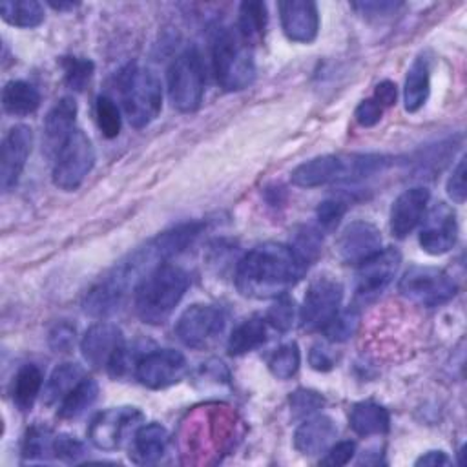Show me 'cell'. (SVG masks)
Returning <instances> with one entry per match:
<instances>
[{"instance_id":"obj_1","label":"cell","mask_w":467,"mask_h":467,"mask_svg":"<svg viewBox=\"0 0 467 467\" xmlns=\"http://www.w3.org/2000/svg\"><path fill=\"white\" fill-rule=\"evenodd\" d=\"M201 230L202 223H182L137 248L88 290L82 303L84 312L93 317H106L117 312L124 303L130 288L135 290L140 279L155 266L186 250L197 239Z\"/></svg>"},{"instance_id":"obj_2","label":"cell","mask_w":467,"mask_h":467,"mask_svg":"<svg viewBox=\"0 0 467 467\" xmlns=\"http://www.w3.org/2000/svg\"><path fill=\"white\" fill-rule=\"evenodd\" d=\"M305 268L288 244L263 243L237 263L235 286L244 297L275 299L301 279Z\"/></svg>"},{"instance_id":"obj_3","label":"cell","mask_w":467,"mask_h":467,"mask_svg":"<svg viewBox=\"0 0 467 467\" xmlns=\"http://www.w3.org/2000/svg\"><path fill=\"white\" fill-rule=\"evenodd\" d=\"M188 274L170 263L155 266L135 286L137 316L148 325H162L188 288Z\"/></svg>"},{"instance_id":"obj_4","label":"cell","mask_w":467,"mask_h":467,"mask_svg":"<svg viewBox=\"0 0 467 467\" xmlns=\"http://www.w3.org/2000/svg\"><path fill=\"white\" fill-rule=\"evenodd\" d=\"M389 159L378 153L321 155L301 162L290 175L292 184L299 188H317L337 181H354L381 171Z\"/></svg>"},{"instance_id":"obj_5","label":"cell","mask_w":467,"mask_h":467,"mask_svg":"<svg viewBox=\"0 0 467 467\" xmlns=\"http://www.w3.org/2000/svg\"><path fill=\"white\" fill-rule=\"evenodd\" d=\"M212 64L215 78L224 91H241L254 82L255 64L250 44L230 27L215 31L212 40Z\"/></svg>"},{"instance_id":"obj_6","label":"cell","mask_w":467,"mask_h":467,"mask_svg":"<svg viewBox=\"0 0 467 467\" xmlns=\"http://www.w3.org/2000/svg\"><path fill=\"white\" fill-rule=\"evenodd\" d=\"M120 97L128 122L144 128L155 120L162 108V89L159 77L140 66H130L120 75Z\"/></svg>"},{"instance_id":"obj_7","label":"cell","mask_w":467,"mask_h":467,"mask_svg":"<svg viewBox=\"0 0 467 467\" xmlns=\"http://www.w3.org/2000/svg\"><path fill=\"white\" fill-rule=\"evenodd\" d=\"M204 64L195 47L182 51L168 67V93L173 108L195 111L204 97Z\"/></svg>"},{"instance_id":"obj_8","label":"cell","mask_w":467,"mask_h":467,"mask_svg":"<svg viewBox=\"0 0 467 467\" xmlns=\"http://www.w3.org/2000/svg\"><path fill=\"white\" fill-rule=\"evenodd\" d=\"M95 164V150L82 130H73L57 150L53 182L64 192L77 190Z\"/></svg>"},{"instance_id":"obj_9","label":"cell","mask_w":467,"mask_h":467,"mask_svg":"<svg viewBox=\"0 0 467 467\" xmlns=\"http://www.w3.org/2000/svg\"><path fill=\"white\" fill-rule=\"evenodd\" d=\"M400 294L420 306H440L456 296L454 279L434 266H410L398 285Z\"/></svg>"},{"instance_id":"obj_10","label":"cell","mask_w":467,"mask_h":467,"mask_svg":"<svg viewBox=\"0 0 467 467\" xmlns=\"http://www.w3.org/2000/svg\"><path fill=\"white\" fill-rule=\"evenodd\" d=\"M343 301V286L330 275H321L310 283L299 319L306 330H321L337 312Z\"/></svg>"},{"instance_id":"obj_11","label":"cell","mask_w":467,"mask_h":467,"mask_svg":"<svg viewBox=\"0 0 467 467\" xmlns=\"http://www.w3.org/2000/svg\"><path fill=\"white\" fill-rule=\"evenodd\" d=\"M224 327V314L213 305L195 303L188 306L175 325L179 341L190 348H202L213 341Z\"/></svg>"},{"instance_id":"obj_12","label":"cell","mask_w":467,"mask_h":467,"mask_svg":"<svg viewBox=\"0 0 467 467\" xmlns=\"http://www.w3.org/2000/svg\"><path fill=\"white\" fill-rule=\"evenodd\" d=\"M186 374V358L173 348H159L146 352L135 365L137 379L153 390L171 387Z\"/></svg>"},{"instance_id":"obj_13","label":"cell","mask_w":467,"mask_h":467,"mask_svg":"<svg viewBox=\"0 0 467 467\" xmlns=\"http://www.w3.org/2000/svg\"><path fill=\"white\" fill-rule=\"evenodd\" d=\"M142 412L137 407H111L99 412L88 429L89 441L100 451H115L122 445L130 429L137 427Z\"/></svg>"},{"instance_id":"obj_14","label":"cell","mask_w":467,"mask_h":467,"mask_svg":"<svg viewBox=\"0 0 467 467\" xmlns=\"http://www.w3.org/2000/svg\"><path fill=\"white\" fill-rule=\"evenodd\" d=\"M401 263V255L396 248H385L358 265L356 274V296L361 301L379 296L394 279Z\"/></svg>"},{"instance_id":"obj_15","label":"cell","mask_w":467,"mask_h":467,"mask_svg":"<svg viewBox=\"0 0 467 467\" xmlns=\"http://www.w3.org/2000/svg\"><path fill=\"white\" fill-rule=\"evenodd\" d=\"M456 237L458 221L454 210L445 202L434 204L423 219V226L420 230L421 250L429 255H441L454 246Z\"/></svg>"},{"instance_id":"obj_16","label":"cell","mask_w":467,"mask_h":467,"mask_svg":"<svg viewBox=\"0 0 467 467\" xmlns=\"http://www.w3.org/2000/svg\"><path fill=\"white\" fill-rule=\"evenodd\" d=\"M33 146V131L26 124L13 126L2 142V159H0V184L2 190H9L20 179L27 157Z\"/></svg>"},{"instance_id":"obj_17","label":"cell","mask_w":467,"mask_h":467,"mask_svg":"<svg viewBox=\"0 0 467 467\" xmlns=\"http://www.w3.org/2000/svg\"><path fill=\"white\" fill-rule=\"evenodd\" d=\"M122 347V330L117 325L106 321L91 325L80 341L84 359L95 368H108Z\"/></svg>"},{"instance_id":"obj_18","label":"cell","mask_w":467,"mask_h":467,"mask_svg":"<svg viewBox=\"0 0 467 467\" xmlns=\"http://www.w3.org/2000/svg\"><path fill=\"white\" fill-rule=\"evenodd\" d=\"M336 248L343 263L361 265L381 250V234L372 223L354 221L339 234Z\"/></svg>"},{"instance_id":"obj_19","label":"cell","mask_w":467,"mask_h":467,"mask_svg":"<svg viewBox=\"0 0 467 467\" xmlns=\"http://www.w3.org/2000/svg\"><path fill=\"white\" fill-rule=\"evenodd\" d=\"M281 27L288 40L310 44L319 31L317 5L310 0L279 2Z\"/></svg>"},{"instance_id":"obj_20","label":"cell","mask_w":467,"mask_h":467,"mask_svg":"<svg viewBox=\"0 0 467 467\" xmlns=\"http://www.w3.org/2000/svg\"><path fill=\"white\" fill-rule=\"evenodd\" d=\"M429 190L414 186L396 197L390 208V232L394 237H407L420 223L429 204Z\"/></svg>"},{"instance_id":"obj_21","label":"cell","mask_w":467,"mask_h":467,"mask_svg":"<svg viewBox=\"0 0 467 467\" xmlns=\"http://www.w3.org/2000/svg\"><path fill=\"white\" fill-rule=\"evenodd\" d=\"M337 429L328 416H314L305 420L294 432V447L306 456L323 452L336 438Z\"/></svg>"},{"instance_id":"obj_22","label":"cell","mask_w":467,"mask_h":467,"mask_svg":"<svg viewBox=\"0 0 467 467\" xmlns=\"http://www.w3.org/2000/svg\"><path fill=\"white\" fill-rule=\"evenodd\" d=\"M168 441V431L161 423H144L133 434L130 458L137 463H155L164 456Z\"/></svg>"},{"instance_id":"obj_23","label":"cell","mask_w":467,"mask_h":467,"mask_svg":"<svg viewBox=\"0 0 467 467\" xmlns=\"http://www.w3.org/2000/svg\"><path fill=\"white\" fill-rule=\"evenodd\" d=\"M75 117H77V102L71 97H62L46 115L44 131L49 146L58 150L62 142L69 137L75 130Z\"/></svg>"},{"instance_id":"obj_24","label":"cell","mask_w":467,"mask_h":467,"mask_svg":"<svg viewBox=\"0 0 467 467\" xmlns=\"http://www.w3.org/2000/svg\"><path fill=\"white\" fill-rule=\"evenodd\" d=\"M348 423L359 436L385 434L390 427V416L389 410L376 401H359L352 407Z\"/></svg>"},{"instance_id":"obj_25","label":"cell","mask_w":467,"mask_h":467,"mask_svg":"<svg viewBox=\"0 0 467 467\" xmlns=\"http://www.w3.org/2000/svg\"><path fill=\"white\" fill-rule=\"evenodd\" d=\"M431 91V67L425 57H418L407 71L403 102L409 113L418 111L429 99Z\"/></svg>"},{"instance_id":"obj_26","label":"cell","mask_w":467,"mask_h":467,"mask_svg":"<svg viewBox=\"0 0 467 467\" xmlns=\"http://www.w3.org/2000/svg\"><path fill=\"white\" fill-rule=\"evenodd\" d=\"M2 106L11 115L26 117L38 109L40 93L26 80H9L2 89Z\"/></svg>"},{"instance_id":"obj_27","label":"cell","mask_w":467,"mask_h":467,"mask_svg":"<svg viewBox=\"0 0 467 467\" xmlns=\"http://www.w3.org/2000/svg\"><path fill=\"white\" fill-rule=\"evenodd\" d=\"M266 327L268 323L261 316L244 319L241 325L234 328V332L228 337V354L243 356L261 347L266 341Z\"/></svg>"},{"instance_id":"obj_28","label":"cell","mask_w":467,"mask_h":467,"mask_svg":"<svg viewBox=\"0 0 467 467\" xmlns=\"http://www.w3.org/2000/svg\"><path fill=\"white\" fill-rule=\"evenodd\" d=\"M268 24V9L265 2H243L239 5V18H237V33L246 44L259 42L265 35Z\"/></svg>"},{"instance_id":"obj_29","label":"cell","mask_w":467,"mask_h":467,"mask_svg":"<svg viewBox=\"0 0 467 467\" xmlns=\"http://www.w3.org/2000/svg\"><path fill=\"white\" fill-rule=\"evenodd\" d=\"M42 379V370L33 363H26L18 368L13 381V401L18 410L26 412L33 407L36 396L40 394Z\"/></svg>"},{"instance_id":"obj_30","label":"cell","mask_w":467,"mask_h":467,"mask_svg":"<svg viewBox=\"0 0 467 467\" xmlns=\"http://www.w3.org/2000/svg\"><path fill=\"white\" fill-rule=\"evenodd\" d=\"M2 18L16 27H36L44 22V7L36 0H5L0 4Z\"/></svg>"},{"instance_id":"obj_31","label":"cell","mask_w":467,"mask_h":467,"mask_svg":"<svg viewBox=\"0 0 467 467\" xmlns=\"http://www.w3.org/2000/svg\"><path fill=\"white\" fill-rule=\"evenodd\" d=\"M99 394V385L91 378H82L60 401L58 416L64 420H71L80 416L95 400Z\"/></svg>"},{"instance_id":"obj_32","label":"cell","mask_w":467,"mask_h":467,"mask_svg":"<svg viewBox=\"0 0 467 467\" xmlns=\"http://www.w3.org/2000/svg\"><path fill=\"white\" fill-rule=\"evenodd\" d=\"M84 378V370L77 363H62L58 365L53 374L49 376L46 389H44V400L47 405L62 401V398Z\"/></svg>"},{"instance_id":"obj_33","label":"cell","mask_w":467,"mask_h":467,"mask_svg":"<svg viewBox=\"0 0 467 467\" xmlns=\"http://www.w3.org/2000/svg\"><path fill=\"white\" fill-rule=\"evenodd\" d=\"M294 254L301 259V263L305 266L312 265L317 255L321 254V246H323V235L317 228L314 226H299L294 234L292 243L288 244Z\"/></svg>"},{"instance_id":"obj_34","label":"cell","mask_w":467,"mask_h":467,"mask_svg":"<svg viewBox=\"0 0 467 467\" xmlns=\"http://www.w3.org/2000/svg\"><path fill=\"white\" fill-rule=\"evenodd\" d=\"M53 447H55V434L51 432V429L44 425H33L26 432V438L22 443V456L26 460H42L55 454Z\"/></svg>"},{"instance_id":"obj_35","label":"cell","mask_w":467,"mask_h":467,"mask_svg":"<svg viewBox=\"0 0 467 467\" xmlns=\"http://www.w3.org/2000/svg\"><path fill=\"white\" fill-rule=\"evenodd\" d=\"M350 202H352V197L347 192H337L336 195H330L323 202H319V206L316 210L319 226L323 230H334L339 224V221L343 219V215L347 213Z\"/></svg>"},{"instance_id":"obj_36","label":"cell","mask_w":467,"mask_h":467,"mask_svg":"<svg viewBox=\"0 0 467 467\" xmlns=\"http://www.w3.org/2000/svg\"><path fill=\"white\" fill-rule=\"evenodd\" d=\"M301 363V352L296 343L281 345L268 359V368L277 379L292 378Z\"/></svg>"},{"instance_id":"obj_37","label":"cell","mask_w":467,"mask_h":467,"mask_svg":"<svg viewBox=\"0 0 467 467\" xmlns=\"http://www.w3.org/2000/svg\"><path fill=\"white\" fill-rule=\"evenodd\" d=\"M359 327V314L352 308L339 310L321 330L328 341L341 343L350 339Z\"/></svg>"},{"instance_id":"obj_38","label":"cell","mask_w":467,"mask_h":467,"mask_svg":"<svg viewBox=\"0 0 467 467\" xmlns=\"http://www.w3.org/2000/svg\"><path fill=\"white\" fill-rule=\"evenodd\" d=\"M62 67H64L66 84L75 91H82L88 86L95 69L93 62L84 57H64Z\"/></svg>"},{"instance_id":"obj_39","label":"cell","mask_w":467,"mask_h":467,"mask_svg":"<svg viewBox=\"0 0 467 467\" xmlns=\"http://www.w3.org/2000/svg\"><path fill=\"white\" fill-rule=\"evenodd\" d=\"M95 115H97L99 130L106 139H115L120 133V113L117 104L109 97L100 95L97 99Z\"/></svg>"},{"instance_id":"obj_40","label":"cell","mask_w":467,"mask_h":467,"mask_svg":"<svg viewBox=\"0 0 467 467\" xmlns=\"http://www.w3.org/2000/svg\"><path fill=\"white\" fill-rule=\"evenodd\" d=\"M265 319L270 327H274L279 332L290 330L294 325V299H290L286 294L275 297V301L268 308Z\"/></svg>"},{"instance_id":"obj_41","label":"cell","mask_w":467,"mask_h":467,"mask_svg":"<svg viewBox=\"0 0 467 467\" xmlns=\"http://www.w3.org/2000/svg\"><path fill=\"white\" fill-rule=\"evenodd\" d=\"M290 409L294 412V416L297 418H305L314 414L317 409H321L325 405V400L319 392L310 390V389H297L290 394Z\"/></svg>"},{"instance_id":"obj_42","label":"cell","mask_w":467,"mask_h":467,"mask_svg":"<svg viewBox=\"0 0 467 467\" xmlns=\"http://www.w3.org/2000/svg\"><path fill=\"white\" fill-rule=\"evenodd\" d=\"M356 454V443L350 440H343L334 443L332 447H328L327 454L321 458L323 465H332V467H339V465H347Z\"/></svg>"},{"instance_id":"obj_43","label":"cell","mask_w":467,"mask_h":467,"mask_svg":"<svg viewBox=\"0 0 467 467\" xmlns=\"http://www.w3.org/2000/svg\"><path fill=\"white\" fill-rule=\"evenodd\" d=\"M53 456L64 460V462H75L78 456L84 454L82 443L69 434H58L55 436V447H53Z\"/></svg>"},{"instance_id":"obj_44","label":"cell","mask_w":467,"mask_h":467,"mask_svg":"<svg viewBox=\"0 0 467 467\" xmlns=\"http://www.w3.org/2000/svg\"><path fill=\"white\" fill-rule=\"evenodd\" d=\"M75 345V327L69 323H58L49 332V347L55 352H69Z\"/></svg>"},{"instance_id":"obj_45","label":"cell","mask_w":467,"mask_h":467,"mask_svg":"<svg viewBox=\"0 0 467 467\" xmlns=\"http://www.w3.org/2000/svg\"><path fill=\"white\" fill-rule=\"evenodd\" d=\"M465 193H467V190H465V159L462 157L447 181V195L454 202L462 204L465 201Z\"/></svg>"},{"instance_id":"obj_46","label":"cell","mask_w":467,"mask_h":467,"mask_svg":"<svg viewBox=\"0 0 467 467\" xmlns=\"http://www.w3.org/2000/svg\"><path fill=\"white\" fill-rule=\"evenodd\" d=\"M381 115H383V108L374 99L361 100L359 106L356 108V113H354L358 124L363 126V128L376 126L381 120Z\"/></svg>"},{"instance_id":"obj_47","label":"cell","mask_w":467,"mask_h":467,"mask_svg":"<svg viewBox=\"0 0 467 467\" xmlns=\"http://www.w3.org/2000/svg\"><path fill=\"white\" fill-rule=\"evenodd\" d=\"M308 361H310V367L314 370H319V372H327L334 367V358L332 354L328 352V348L321 347V345H314L310 348V354H308Z\"/></svg>"},{"instance_id":"obj_48","label":"cell","mask_w":467,"mask_h":467,"mask_svg":"<svg viewBox=\"0 0 467 467\" xmlns=\"http://www.w3.org/2000/svg\"><path fill=\"white\" fill-rule=\"evenodd\" d=\"M396 97H398V88L394 82L390 80H383L376 86L374 89V100L381 106V108H387V106H392L396 102Z\"/></svg>"},{"instance_id":"obj_49","label":"cell","mask_w":467,"mask_h":467,"mask_svg":"<svg viewBox=\"0 0 467 467\" xmlns=\"http://www.w3.org/2000/svg\"><path fill=\"white\" fill-rule=\"evenodd\" d=\"M400 4L394 2H356L352 4L354 9H359L361 15H387L390 11H396Z\"/></svg>"},{"instance_id":"obj_50","label":"cell","mask_w":467,"mask_h":467,"mask_svg":"<svg viewBox=\"0 0 467 467\" xmlns=\"http://www.w3.org/2000/svg\"><path fill=\"white\" fill-rule=\"evenodd\" d=\"M451 460L443 451H429L423 456L416 460V465H429V467H438V465H447Z\"/></svg>"},{"instance_id":"obj_51","label":"cell","mask_w":467,"mask_h":467,"mask_svg":"<svg viewBox=\"0 0 467 467\" xmlns=\"http://www.w3.org/2000/svg\"><path fill=\"white\" fill-rule=\"evenodd\" d=\"M49 5L53 7V9H58V11H62V9H73L77 4H73V2H49Z\"/></svg>"}]
</instances>
